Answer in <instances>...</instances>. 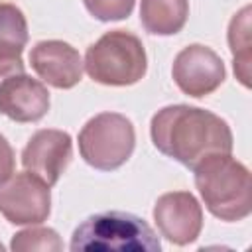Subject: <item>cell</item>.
<instances>
[{
    "instance_id": "obj_13",
    "label": "cell",
    "mask_w": 252,
    "mask_h": 252,
    "mask_svg": "<svg viewBox=\"0 0 252 252\" xmlns=\"http://www.w3.org/2000/svg\"><path fill=\"white\" fill-rule=\"evenodd\" d=\"M250 6H244L238 14H234L228 26V45L234 59V73L244 87H250Z\"/></svg>"
},
{
    "instance_id": "obj_10",
    "label": "cell",
    "mask_w": 252,
    "mask_h": 252,
    "mask_svg": "<svg viewBox=\"0 0 252 252\" xmlns=\"http://www.w3.org/2000/svg\"><path fill=\"white\" fill-rule=\"evenodd\" d=\"M30 63L37 77L55 89L75 87L85 69L79 51L59 39L37 41L30 51Z\"/></svg>"
},
{
    "instance_id": "obj_19",
    "label": "cell",
    "mask_w": 252,
    "mask_h": 252,
    "mask_svg": "<svg viewBox=\"0 0 252 252\" xmlns=\"http://www.w3.org/2000/svg\"><path fill=\"white\" fill-rule=\"evenodd\" d=\"M2 250H4V246H2V244H0V252H2Z\"/></svg>"
},
{
    "instance_id": "obj_3",
    "label": "cell",
    "mask_w": 252,
    "mask_h": 252,
    "mask_svg": "<svg viewBox=\"0 0 252 252\" xmlns=\"http://www.w3.org/2000/svg\"><path fill=\"white\" fill-rule=\"evenodd\" d=\"M71 250L159 252L161 244L150 224L140 217L122 211H106L85 219L75 228Z\"/></svg>"
},
{
    "instance_id": "obj_16",
    "label": "cell",
    "mask_w": 252,
    "mask_h": 252,
    "mask_svg": "<svg viewBox=\"0 0 252 252\" xmlns=\"http://www.w3.org/2000/svg\"><path fill=\"white\" fill-rule=\"evenodd\" d=\"M136 0H83L85 8L91 16H94L100 22H112V20H124L130 16Z\"/></svg>"
},
{
    "instance_id": "obj_15",
    "label": "cell",
    "mask_w": 252,
    "mask_h": 252,
    "mask_svg": "<svg viewBox=\"0 0 252 252\" xmlns=\"http://www.w3.org/2000/svg\"><path fill=\"white\" fill-rule=\"evenodd\" d=\"M10 248L14 252H30V250H61L63 242L59 238V234L53 228H45V226H33V228H26L20 230L18 234H14Z\"/></svg>"
},
{
    "instance_id": "obj_2",
    "label": "cell",
    "mask_w": 252,
    "mask_h": 252,
    "mask_svg": "<svg viewBox=\"0 0 252 252\" xmlns=\"http://www.w3.org/2000/svg\"><path fill=\"white\" fill-rule=\"evenodd\" d=\"M195 185L205 207L220 220H242L252 211V177L230 154H215L195 169Z\"/></svg>"
},
{
    "instance_id": "obj_6",
    "label": "cell",
    "mask_w": 252,
    "mask_h": 252,
    "mask_svg": "<svg viewBox=\"0 0 252 252\" xmlns=\"http://www.w3.org/2000/svg\"><path fill=\"white\" fill-rule=\"evenodd\" d=\"M49 185L37 175L16 173L0 185V213L12 224H39L49 217Z\"/></svg>"
},
{
    "instance_id": "obj_11",
    "label": "cell",
    "mask_w": 252,
    "mask_h": 252,
    "mask_svg": "<svg viewBox=\"0 0 252 252\" xmlns=\"http://www.w3.org/2000/svg\"><path fill=\"white\" fill-rule=\"evenodd\" d=\"M49 110L45 85L28 75L10 77L0 85V114L16 122H37Z\"/></svg>"
},
{
    "instance_id": "obj_5",
    "label": "cell",
    "mask_w": 252,
    "mask_h": 252,
    "mask_svg": "<svg viewBox=\"0 0 252 252\" xmlns=\"http://www.w3.org/2000/svg\"><path fill=\"white\" fill-rule=\"evenodd\" d=\"M134 144L136 134L132 122L118 112H100L79 132L81 158L100 171H112L124 165L134 152Z\"/></svg>"
},
{
    "instance_id": "obj_9",
    "label": "cell",
    "mask_w": 252,
    "mask_h": 252,
    "mask_svg": "<svg viewBox=\"0 0 252 252\" xmlns=\"http://www.w3.org/2000/svg\"><path fill=\"white\" fill-rule=\"evenodd\" d=\"M71 136L63 130H37L22 152L26 171L37 175L49 187L55 185L71 161Z\"/></svg>"
},
{
    "instance_id": "obj_17",
    "label": "cell",
    "mask_w": 252,
    "mask_h": 252,
    "mask_svg": "<svg viewBox=\"0 0 252 252\" xmlns=\"http://www.w3.org/2000/svg\"><path fill=\"white\" fill-rule=\"evenodd\" d=\"M14 167H16L14 150L8 144V140L0 134V185L6 183L14 175Z\"/></svg>"
},
{
    "instance_id": "obj_14",
    "label": "cell",
    "mask_w": 252,
    "mask_h": 252,
    "mask_svg": "<svg viewBox=\"0 0 252 252\" xmlns=\"http://www.w3.org/2000/svg\"><path fill=\"white\" fill-rule=\"evenodd\" d=\"M28 43V22L14 4L0 2V57H22Z\"/></svg>"
},
{
    "instance_id": "obj_12",
    "label": "cell",
    "mask_w": 252,
    "mask_h": 252,
    "mask_svg": "<svg viewBox=\"0 0 252 252\" xmlns=\"http://www.w3.org/2000/svg\"><path fill=\"white\" fill-rule=\"evenodd\" d=\"M189 16L187 0H142L140 22L148 33L173 35L183 30Z\"/></svg>"
},
{
    "instance_id": "obj_4",
    "label": "cell",
    "mask_w": 252,
    "mask_h": 252,
    "mask_svg": "<svg viewBox=\"0 0 252 252\" xmlns=\"http://www.w3.org/2000/svg\"><path fill=\"white\" fill-rule=\"evenodd\" d=\"M83 67L94 83L126 87L138 83L146 75L148 59L138 35L124 30H112L87 49Z\"/></svg>"
},
{
    "instance_id": "obj_8",
    "label": "cell",
    "mask_w": 252,
    "mask_h": 252,
    "mask_svg": "<svg viewBox=\"0 0 252 252\" xmlns=\"http://www.w3.org/2000/svg\"><path fill=\"white\" fill-rule=\"evenodd\" d=\"M154 220L163 238L177 246H185L201 234L203 209L189 191H171L156 201Z\"/></svg>"
},
{
    "instance_id": "obj_7",
    "label": "cell",
    "mask_w": 252,
    "mask_h": 252,
    "mask_svg": "<svg viewBox=\"0 0 252 252\" xmlns=\"http://www.w3.org/2000/svg\"><path fill=\"white\" fill-rule=\"evenodd\" d=\"M171 75L179 91L201 98L215 93L222 85L226 71L222 59L211 47L193 43L175 55Z\"/></svg>"
},
{
    "instance_id": "obj_18",
    "label": "cell",
    "mask_w": 252,
    "mask_h": 252,
    "mask_svg": "<svg viewBox=\"0 0 252 252\" xmlns=\"http://www.w3.org/2000/svg\"><path fill=\"white\" fill-rule=\"evenodd\" d=\"M22 73H24L22 57H0V85L10 77L22 75Z\"/></svg>"
},
{
    "instance_id": "obj_1",
    "label": "cell",
    "mask_w": 252,
    "mask_h": 252,
    "mask_svg": "<svg viewBox=\"0 0 252 252\" xmlns=\"http://www.w3.org/2000/svg\"><path fill=\"white\" fill-rule=\"evenodd\" d=\"M150 134L163 156L189 169H195L209 156L232 152L228 124L215 112L189 104H171L158 110Z\"/></svg>"
}]
</instances>
